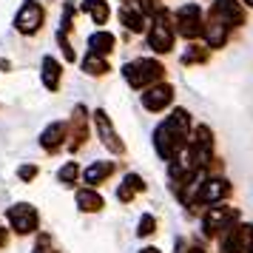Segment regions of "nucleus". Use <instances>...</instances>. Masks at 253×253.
Instances as JSON below:
<instances>
[{"label":"nucleus","instance_id":"obj_1","mask_svg":"<svg viewBox=\"0 0 253 253\" xmlns=\"http://www.w3.org/2000/svg\"><path fill=\"white\" fill-rule=\"evenodd\" d=\"M157 77H162V66L154 63V60H134V63L126 66V80L137 88L145 85L148 80H157Z\"/></svg>","mask_w":253,"mask_h":253},{"label":"nucleus","instance_id":"obj_2","mask_svg":"<svg viewBox=\"0 0 253 253\" xmlns=\"http://www.w3.org/2000/svg\"><path fill=\"white\" fill-rule=\"evenodd\" d=\"M43 23V9H40V3L35 0H26L23 9L17 12L14 17V26H17V32H23V35H35L37 29Z\"/></svg>","mask_w":253,"mask_h":253},{"label":"nucleus","instance_id":"obj_3","mask_svg":"<svg viewBox=\"0 0 253 253\" xmlns=\"http://www.w3.org/2000/svg\"><path fill=\"white\" fill-rule=\"evenodd\" d=\"M9 219H12V225H14L17 233H29V230L37 228V211L32 205H26V202L14 205L12 211H9Z\"/></svg>","mask_w":253,"mask_h":253},{"label":"nucleus","instance_id":"obj_4","mask_svg":"<svg viewBox=\"0 0 253 253\" xmlns=\"http://www.w3.org/2000/svg\"><path fill=\"white\" fill-rule=\"evenodd\" d=\"M171 88L168 85H160V88H151V91L142 94V103H145V108L148 111H160V108H165V105L171 103Z\"/></svg>","mask_w":253,"mask_h":253},{"label":"nucleus","instance_id":"obj_5","mask_svg":"<svg viewBox=\"0 0 253 253\" xmlns=\"http://www.w3.org/2000/svg\"><path fill=\"white\" fill-rule=\"evenodd\" d=\"M97 128H100V134H103L105 145L114 151V154H123V142L117 139V134H114V128H111V123H108L105 111H97Z\"/></svg>","mask_w":253,"mask_h":253},{"label":"nucleus","instance_id":"obj_6","mask_svg":"<svg viewBox=\"0 0 253 253\" xmlns=\"http://www.w3.org/2000/svg\"><path fill=\"white\" fill-rule=\"evenodd\" d=\"M173 43V35H171V29L165 23H157L154 26V32H151V46L157 48V51H168Z\"/></svg>","mask_w":253,"mask_h":253},{"label":"nucleus","instance_id":"obj_7","mask_svg":"<svg viewBox=\"0 0 253 253\" xmlns=\"http://www.w3.org/2000/svg\"><path fill=\"white\" fill-rule=\"evenodd\" d=\"M57 80H60V66H57V60L46 57V60H43V83H46L48 91H54V88H57Z\"/></svg>","mask_w":253,"mask_h":253},{"label":"nucleus","instance_id":"obj_8","mask_svg":"<svg viewBox=\"0 0 253 253\" xmlns=\"http://www.w3.org/2000/svg\"><path fill=\"white\" fill-rule=\"evenodd\" d=\"M40 142H43V148H57L60 142H63V126L60 123H54V126H48L46 131H43V137H40Z\"/></svg>","mask_w":253,"mask_h":253},{"label":"nucleus","instance_id":"obj_9","mask_svg":"<svg viewBox=\"0 0 253 253\" xmlns=\"http://www.w3.org/2000/svg\"><path fill=\"white\" fill-rule=\"evenodd\" d=\"M225 194H228V185H225V179H211V182H208V188L202 191V199H205V202H216V199H222Z\"/></svg>","mask_w":253,"mask_h":253},{"label":"nucleus","instance_id":"obj_10","mask_svg":"<svg viewBox=\"0 0 253 253\" xmlns=\"http://www.w3.org/2000/svg\"><path fill=\"white\" fill-rule=\"evenodd\" d=\"M88 46H91V54H108V51H111V46H114V37L100 32V35H91Z\"/></svg>","mask_w":253,"mask_h":253},{"label":"nucleus","instance_id":"obj_11","mask_svg":"<svg viewBox=\"0 0 253 253\" xmlns=\"http://www.w3.org/2000/svg\"><path fill=\"white\" fill-rule=\"evenodd\" d=\"M111 168H114L111 162H94V165H88V168H85V182H91V185L100 182L103 176L111 173Z\"/></svg>","mask_w":253,"mask_h":253},{"label":"nucleus","instance_id":"obj_12","mask_svg":"<svg viewBox=\"0 0 253 253\" xmlns=\"http://www.w3.org/2000/svg\"><path fill=\"white\" fill-rule=\"evenodd\" d=\"M77 205H80L83 211H100V208H103V199L94 194V191H80V194H77Z\"/></svg>","mask_w":253,"mask_h":253},{"label":"nucleus","instance_id":"obj_13","mask_svg":"<svg viewBox=\"0 0 253 253\" xmlns=\"http://www.w3.org/2000/svg\"><path fill=\"white\" fill-rule=\"evenodd\" d=\"M77 173H80V168H77V162H69L66 168H60V182H63V185H74V179H77Z\"/></svg>","mask_w":253,"mask_h":253},{"label":"nucleus","instance_id":"obj_14","mask_svg":"<svg viewBox=\"0 0 253 253\" xmlns=\"http://www.w3.org/2000/svg\"><path fill=\"white\" fill-rule=\"evenodd\" d=\"M83 69L88 71V74H103V71H105V63H103V57H97V54H88V60L83 63Z\"/></svg>","mask_w":253,"mask_h":253},{"label":"nucleus","instance_id":"obj_15","mask_svg":"<svg viewBox=\"0 0 253 253\" xmlns=\"http://www.w3.org/2000/svg\"><path fill=\"white\" fill-rule=\"evenodd\" d=\"M123 23L128 26V29H134V32H142V29H145V23H142V17H139L137 12H123Z\"/></svg>","mask_w":253,"mask_h":253},{"label":"nucleus","instance_id":"obj_16","mask_svg":"<svg viewBox=\"0 0 253 253\" xmlns=\"http://www.w3.org/2000/svg\"><path fill=\"white\" fill-rule=\"evenodd\" d=\"M154 228H157V222H154V216L151 213H145V216L139 219V236H148V233H154Z\"/></svg>","mask_w":253,"mask_h":253},{"label":"nucleus","instance_id":"obj_17","mask_svg":"<svg viewBox=\"0 0 253 253\" xmlns=\"http://www.w3.org/2000/svg\"><path fill=\"white\" fill-rule=\"evenodd\" d=\"M35 173H37V168H35V165H26V168H20V176H23V179H32Z\"/></svg>","mask_w":253,"mask_h":253},{"label":"nucleus","instance_id":"obj_18","mask_svg":"<svg viewBox=\"0 0 253 253\" xmlns=\"http://www.w3.org/2000/svg\"><path fill=\"white\" fill-rule=\"evenodd\" d=\"M142 253H160V251H154V248H145V251H142Z\"/></svg>","mask_w":253,"mask_h":253}]
</instances>
